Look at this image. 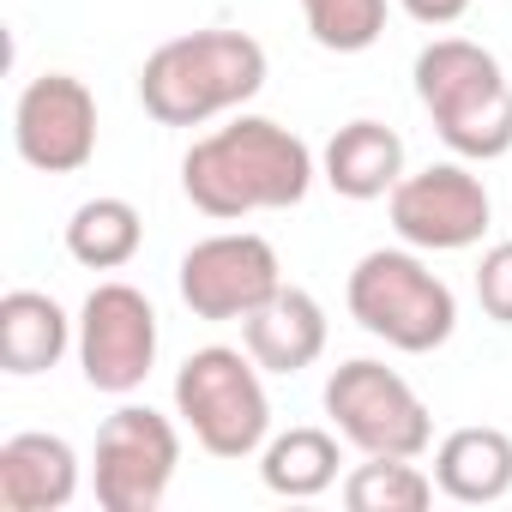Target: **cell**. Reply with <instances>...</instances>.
Listing matches in <instances>:
<instances>
[{
	"label": "cell",
	"instance_id": "obj_11",
	"mask_svg": "<svg viewBox=\"0 0 512 512\" xmlns=\"http://www.w3.org/2000/svg\"><path fill=\"white\" fill-rule=\"evenodd\" d=\"M13 145L43 175H73L97 157V97L73 73H43L13 103Z\"/></svg>",
	"mask_w": 512,
	"mask_h": 512
},
{
	"label": "cell",
	"instance_id": "obj_7",
	"mask_svg": "<svg viewBox=\"0 0 512 512\" xmlns=\"http://www.w3.org/2000/svg\"><path fill=\"white\" fill-rule=\"evenodd\" d=\"M175 284H181V302L193 308V320L223 326V320H247L253 308H266L284 290V260L266 235L223 229V235H205L181 253Z\"/></svg>",
	"mask_w": 512,
	"mask_h": 512
},
{
	"label": "cell",
	"instance_id": "obj_4",
	"mask_svg": "<svg viewBox=\"0 0 512 512\" xmlns=\"http://www.w3.org/2000/svg\"><path fill=\"white\" fill-rule=\"evenodd\" d=\"M350 320L404 350V356H428L458 332V296L440 272H428V260L416 247H374L356 260L350 284H344Z\"/></svg>",
	"mask_w": 512,
	"mask_h": 512
},
{
	"label": "cell",
	"instance_id": "obj_22",
	"mask_svg": "<svg viewBox=\"0 0 512 512\" xmlns=\"http://www.w3.org/2000/svg\"><path fill=\"white\" fill-rule=\"evenodd\" d=\"M398 7L416 19V25H428V31H446V25H458L476 0H398Z\"/></svg>",
	"mask_w": 512,
	"mask_h": 512
},
{
	"label": "cell",
	"instance_id": "obj_18",
	"mask_svg": "<svg viewBox=\"0 0 512 512\" xmlns=\"http://www.w3.org/2000/svg\"><path fill=\"white\" fill-rule=\"evenodd\" d=\"M139 247H145V217L115 193H97L67 217V253L85 272H121L133 266Z\"/></svg>",
	"mask_w": 512,
	"mask_h": 512
},
{
	"label": "cell",
	"instance_id": "obj_15",
	"mask_svg": "<svg viewBox=\"0 0 512 512\" xmlns=\"http://www.w3.org/2000/svg\"><path fill=\"white\" fill-rule=\"evenodd\" d=\"M79 320H67V308L43 290H7L0 296V368L31 380L61 368V356L73 350Z\"/></svg>",
	"mask_w": 512,
	"mask_h": 512
},
{
	"label": "cell",
	"instance_id": "obj_14",
	"mask_svg": "<svg viewBox=\"0 0 512 512\" xmlns=\"http://www.w3.org/2000/svg\"><path fill=\"white\" fill-rule=\"evenodd\" d=\"M434 488L458 506H494L512 494V434L470 422L434 446Z\"/></svg>",
	"mask_w": 512,
	"mask_h": 512
},
{
	"label": "cell",
	"instance_id": "obj_16",
	"mask_svg": "<svg viewBox=\"0 0 512 512\" xmlns=\"http://www.w3.org/2000/svg\"><path fill=\"white\" fill-rule=\"evenodd\" d=\"M320 175L338 199H386L398 181H404V139L386 127V121H350L332 133L326 157H320Z\"/></svg>",
	"mask_w": 512,
	"mask_h": 512
},
{
	"label": "cell",
	"instance_id": "obj_20",
	"mask_svg": "<svg viewBox=\"0 0 512 512\" xmlns=\"http://www.w3.org/2000/svg\"><path fill=\"white\" fill-rule=\"evenodd\" d=\"M308 37L332 55H368L386 37V0H302Z\"/></svg>",
	"mask_w": 512,
	"mask_h": 512
},
{
	"label": "cell",
	"instance_id": "obj_8",
	"mask_svg": "<svg viewBox=\"0 0 512 512\" xmlns=\"http://www.w3.org/2000/svg\"><path fill=\"white\" fill-rule=\"evenodd\" d=\"M386 217H392L398 241L416 253H464L488 235L494 199H488L482 175L458 157V163H428V169L404 175L386 193Z\"/></svg>",
	"mask_w": 512,
	"mask_h": 512
},
{
	"label": "cell",
	"instance_id": "obj_10",
	"mask_svg": "<svg viewBox=\"0 0 512 512\" xmlns=\"http://www.w3.org/2000/svg\"><path fill=\"white\" fill-rule=\"evenodd\" d=\"M181 464V434L151 404H121L97 428V506L103 512H157Z\"/></svg>",
	"mask_w": 512,
	"mask_h": 512
},
{
	"label": "cell",
	"instance_id": "obj_17",
	"mask_svg": "<svg viewBox=\"0 0 512 512\" xmlns=\"http://www.w3.org/2000/svg\"><path fill=\"white\" fill-rule=\"evenodd\" d=\"M338 440L344 434H326V428H290V434H272L260 446V482L284 500H320L332 482H338Z\"/></svg>",
	"mask_w": 512,
	"mask_h": 512
},
{
	"label": "cell",
	"instance_id": "obj_2",
	"mask_svg": "<svg viewBox=\"0 0 512 512\" xmlns=\"http://www.w3.org/2000/svg\"><path fill=\"white\" fill-rule=\"evenodd\" d=\"M266 91V49L247 31H187L145 55L139 103L157 127H205Z\"/></svg>",
	"mask_w": 512,
	"mask_h": 512
},
{
	"label": "cell",
	"instance_id": "obj_1",
	"mask_svg": "<svg viewBox=\"0 0 512 512\" xmlns=\"http://www.w3.org/2000/svg\"><path fill=\"white\" fill-rule=\"evenodd\" d=\"M314 151L302 133L266 115H235L205 133L181 157V193L193 211L217 223H241L253 211H296L314 187Z\"/></svg>",
	"mask_w": 512,
	"mask_h": 512
},
{
	"label": "cell",
	"instance_id": "obj_13",
	"mask_svg": "<svg viewBox=\"0 0 512 512\" xmlns=\"http://www.w3.org/2000/svg\"><path fill=\"white\" fill-rule=\"evenodd\" d=\"M241 350L260 362L266 374H302L326 356V308L320 296L284 284L266 308H253L241 320Z\"/></svg>",
	"mask_w": 512,
	"mask_h": 512
},
{
	"label": "cell",
	"instance_id": "obj_3",
	"mask_svg": "<svg viewBox=\"0 0 512 512\" xmlns=\"http://www.w3.org/2000/svg\"><path fill=\"white\" fill-rule=\"evenodd\" d=\"M416 103L434 133L464 163H494L512 151V79L470 37H434L416 55Z\"/></svg>",
	"mask_w": 512,
	"mask_h": 512
},
{
	"label": "cell",
	"instance_id": "obj_9",
	"mask_svg": "<svg viewBox=\"0 0 512 512\" xmlns=\"http://www.w3.org/2000/svg\"><path fill=\"white\" fill-rule=\"evenodd\" d=\"M79 374L91 392H109V398H127L145 386V374L157 368V308L145 290L109 278L85 296L79 308Z\"/></svg>",
	"mask_w": 512,
	"mask_h": 512
},
{
	"label": "cell",
	"instance_id": "obj_5",
	"mask_svg": "<svg viewBox=\"0 0 512 512\" xmlns=\"http://www.w3.org/2000/svg\"><path fill=\"white\" fill-rule=\"evenodd\" d=\"M175 416L193 428V440L211 458H253L272 440V398L266 368L247 350L205 344L175 368Z\"/></svg>",
	"mask_w": 512,
	"mask_h": 512
},
{
	"label": "cell",
	"instance_id": "obj_21",
	"mask_svg": "<svg viewBox=\"0 0 512 512\" xmlns=\"http://www.w3.org/2000/svg\"><path fill=\"white\" fill-rule=\"evenodd\" d=\"M476 302L494 326H512V241H494L476 266Z\"/></svg>",
	"mask_w": 512,
	"mask_h": 512
},
{
	"label": "cell",
	"instance_id": "obj_12",
	"mask_svg": "<svg viewBox=\"0 0 512 512\" xmlns=\"http://www.w3.org/2000/svg\"><path fill=\"white\" fill-rule=\"evenodd\" d=\"M79 494V452L61 434H13L0 440V512H61Z\"/></svg>",
	"mask_w": 512,
	"mask_h": 512
},
{
	"label": "cell",
	"instance_id": "obj_19",
	"mask_svg": "<svg viewBox=\"0 0 512 512\" xmlns=\"http://www.w3.org/2000/svg\"><path fill=\"white\" fill-rule=\"evenodd\" d=\"M434 494L440 488L416 458H362L344 476V506L350 512H428Z\"/></svg>",
	"mask_w": 512,
	"mask_h": 512
},
{
	"label": "cell",
	"instance_id": "obj_6",
	"mask_svg": "<svg viewBox=\"0 0 512 512\" xmlns=\"http://www.w3.org/2000/svg\"><path fill=\"white\" fill-rule=\"evenodd\" d=\"M326 416L362 458H422L434 446V416H428L422 392L374 356L332 368Z\"/></svg>",
	"mask_w": 512,
	"mask_h": 512
}]
</instances>
